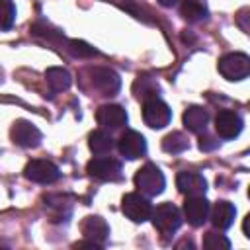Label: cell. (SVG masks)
Here are the masks:
<instances>
[{"label": "cell", "instance_id": "obj_12", "mask_svg": "<svg viewBox=\"0 0 250 250\" xmlns=\"http://www.w3.org/2000/svg\"><path fill=\"white\" fill-rule=\"evenodd\" d=\"M209 201L203 195H188L184 201V215L191 227H201L209 219Z\"/></svg>", "mask_w": 250, "mask_h": 250}, {"label": "cell", "instance_id": "obj_11", "mask_svg": "<svg viewBox=\"0 0 250 250\" xmlns=\"http://www.w3.org/2000/svg\"><path fill=\"white\" fill-rule=\"evenodd\" d=\"M117 148H119V152H121L125 158L135 160V158H141V156L146 154V141H145V137H143L139 131L129 129V131H125V133L119 137Z\"/></svg>", "mask_w": 250, "mask_h": 250}, {"label": "cell", "instance_id": "obj_18", "mask_svg": "<svg viewBox=\"0 0 250 250\" xmlns=\"http://www.w3.org/2000/svg\"><path fill=\"white\" fill-rule=\"evenodd\" d=\"M45 78H47V84L53 92H64L70 88L72 84V76L66 68L62 66H51L45 70Z\"/></svg>", "mask_w": 250, "mask_h": 250}, {"label": "cell", "instance_id": "obj_4", "mask_svg": "<svg viewBox=\"0 0 250 250\" xmlns=\"http://www.w3.org/2000/svg\"><path fill=\"white\" fill-rule=\"evenodd\" d=\"M143 119L148 127L152 129H162L170 123L172 119V109L168 107L166 102H162L160 98L152 96V98H146L145 104H143Z\"/></svg>", "mask_w": 250, "mask_h": 250}, {"label": "cell", "instance_id": "obj_7", "mask_svg": "<svg viewBox=\"0 0 250 250\" xmlns=\"http://www.w3.org/2000/svg\"><path fill=\"white\" fill-rule=\"evenodd\" d=\"M90 76H92L94 88L102 92V96H115L121 88V78L111 68H105V66L90 68Z\"/></svg>", "mask_w": 250, "mask_h": 250}, {"label": "cell", "instance_id": "obj_1", "mask_svg": "<svg viewBox=\"0 0 250 250\" xmlns=\"http://www.w3.org/2000/svg\"><path fill=\"white\" fill-rule=\"evenodd\" d=\"M135 186L137 189L146 195V197H154V195H160L166 188V178L164 174L160 172V168L156 164H145L143 168L137 170L135 174Z\"/></svg>", "mask_w": 250, "mask_h": 250}, {"label": "cell", "instance_id": "obj_8", "mask_svg": "<svg viewBox=\"0 0 250 250\" xmlns=\"http://www.w3.org/2000/svg\"><path fill=\"white\" fill-rule=\"evenodd\" d=\"M10 137L18 146H23V148H35L41 145V131L25 119H18L12 125Z\"/></svg>", "mask_w": 250, "mask_h": 250}, {"label": "cell", "instance_id": "obj_6", "mask_svg": "<svg viewBox=\"0 0 250 250\" xmlns=\"http://www.w3.org/2000/svg\"><path fill=\"white\" fill-rule=\"evenodd\" d=\"M23 176L35 184H53L61 178V170L57 164H53L51 160H43V158H35L31 162L25 164Z\"/></svg>", "mask_w": 250, "mask_h": 250}, {"label": "cell", "instance_id": "obj_22", "mask_svg": "<svg viewBox=\"0 0 250 250\" xmlns=\"http://www.w3.org/2000/svg\"><path fill=\"white\" fill-rule=\"evenodd\" d=\"M203 248L205 250H229L230 248V240L221 232L209 230L203 236Z\"/></svg>", "mask_w": 250, "mask_h": 250}, {"label": "cell", "instance_id": "obj_15", "mask_svg": "<svg viewBox=\"0 0 250 250\" xmlns=\"http://www.w3.org/2000/svg\"><path fill=\"white\" fill-rule=\"evenodd\" d=\"M176 186L184 195H203L207 189V182L199 172L184 170L176 176Z\"/></svg>", "mask_w": 250, "mask_h": 250}, {"label": "cell", "instance_id": "obj_17", "mask_svg": "<svg viewBox=\"0 0 250 250\" xmlns=\"http://www.w3.org/2000/svg\"><path fill=\"white\" fill-rule=\"evenodd\" d=\"M207 123H209V113H207V109H203V107H199V105H189V107L184 111V125H186L188 131H191V133H201V131H205Z\"/></svg>", "mask_w": 250, "mask_h": 250}, {"label": "cell", "instance_id": "obj_3", "mask_svg": "<svg viewBox=\"0 0 250 250\" xmlns=\"http://www.w3.org/2000/svg\"><path fill=\"white\" fill-rule=\"evenodd\" d=\"M219 72L234 82V80H244L250 74V59L244 53H227L225 57L219 59Z\"/></svg>", "mask_w": 250, "mask_h": 250}, {"label": "cell", "instance_id": "obj_20", "mask_svg": "<svg viewBox=\"0 0 250 250\" xmlns=\"http://www.w3.org/2000/svg\"><path fill=\"white\" fill-rule=\"evenodd\" d=\"M180 14L188 21H201L207 18V8L199 0H184L180 6Z\"/></svg>", "mask_w": 250, "mask_h": 250}, {"label": "cell", "instance_id": "obj_25", "mask_svg": "<svg viewBox=\"0 0 250 250\" xmlns=\"http://www.w3.org/2000/svg\"><path fill=\"white\" fill-rule=\"evenodd\" d=\"M217 145H219V141H215L213 137H209V135H203L201 139H199V148L201 150H215L217 148Z\"/></svg>", "mask_w": 250, "mask_h": 250}, {"label": "cell", "instance_id": "obj_21", "mask_svg": "<svg viewBox=\"0 0 250 250\" xmlns=\"http://www.w3.org/2000/svg\"><path fill=\"white\" fill-rule=\"evenodd\" d=\"M188 146H189V141H188V137H186L184 133H180V131H172V133H168V135L162 139V148H164L166 152H170V154L184 152Z\"/></svg>", "mask_w": 250, "mask_h": 250}, {"label": "cell", "instance_id": "obj_9", "mask_svg": "<svg viewBox=\"0 0 250 250\" xmlns=\"http://www.w3.org/2000/svg\"><path fill=\"white\" fill-rule=\"evenodd\" d=\"M88 174L98 178V180H104V182H115L121 178V162L115 160V158H109V156H104V158H92L86 166Z\"/></svg>", "mask_w": 250, "mask_h": 250}, {"label": "cell", "instance_id": "obj_19", "mask_svg": "<svg viewBox=\"0 0 250 250\" xmlns=\"http://www.w3.org/2000/svg\"><path fill=\"white\" fill-rule=\"evenodd\" d=\"M88 146L94 154H107L113 148V139L105 129H96L88 137Z\"/></svg>", "mask_w": 250, "mask_h": 250}, {"label": "cell", "instance_id": "obj_24", "mask_svg": "<svg viewBox=\"0 0 250 250\" xmlns=\"http://www.w3.org/2000/svg\"><path fill=\"white\" fill-rule=\"evenodd\" d=\"M68 51L78 59H88V57L98 55V51L92 45H88L86 41H78V39H70L68 41Z\"/></svg>", "mask_w": 250, "mask_h": 250}, {"label": "cell", "instance_id": "obj_16", "mask_svg": "<svg viewBox=\"0 0 250 250\" xmlns=\"http://www.w3.org/2000/svg\"><path fill=\"white\" fill-rule=\"evenodd\" d=\"M234 215H236V209L229 201H217L213 205V209H209V219H211L213 227L219 230H227L232 225Z\"/></svg>", "mask_w": 250, "mask_h": 250}, {"label": "cell", "instance_id": "obj_10", "mask_svg": "<svg viewBox=\"0 0 250 250\" xmlns=\"http://www.w3.org/2000/svg\"><path fill=\"white\" fill-rule=\"evenodd\" d=\"M242 127H244L242 117H240L236 111H232V109H223V111H219L217 117H215V131H217V135H219L221 139H225V141L238 137L240 131H242Z\"/></svg>", "mask_w": 250, "mask_h": 250}, {"label": "cell", "instance_id": "obj_13", "mask_svg": "<svg viewBox=\"0 0 250 250\" xmlns=\"http://www.w3.org/2000/svg\"><path fill=\"white\" fill-rule=\"evenodd\" d=\"M80 230H82L86 240H92V242L100 244L102 248L105 246V242L109 238V227L100 215H88L80 223Z\"/></svg>", "mask_w": 250, "mask_h": 250}, {"label": "cell", "instance_id": "obj_26", "mask_svg": "<svg viewBox=\"0 0 250 250\" xmlns=\"http://www.w3.org/2000/svg\"><path fill=\"white\" fill-rule=\"evenodd\" d=\"M158 4H160V6H164V8H170V6H174V4H176V0H158Z\"/></svg>", "mask_w": 250, "mask_h": 250}, {"label": "cell", "instance_id": "obj_2", "mask_svg": "<svg viewBox=\"0 0 250 250\" xmlns=\"http://www.w3.org/2000/svg\"><path fill=\"white\" fill-rule=\"evenodd\" d=\"M150 219L154 229L164 236L174 234L182 227V213L174 203H160L156 209H152Z\"/></svg>", "mask_w": 250, "mask_h": 250}, {"label": "cell", "instance_id": "obj_5", "mask_svg": "<svg viewBox=\"0 0 250 250\" xmlns=\"http://www.w3.org/2000/svg\"><path fill=\"white\" fill-rule=\"evenodd\" d=\"M121 211L133 223H145L150 219L152 205H150L148 197L143 193H125L121 199Z\"/></svg>", "mask_w": 250, "mask_h": 250}, {"label": "cell", "instance_id": "obj_23", "mask_svg": "<svg viewBox=\"0 0 250 250\" xmlns=\"http://www.w3.org/2000/svg\"><path fill=\"white\" fill-rule=\"evenodd\" d=\"M16 20V6L12 0H0V31H8Z\"/></svg>", "mask_w": 250, "mask_h": 250}, {"label": "cell", "instance_id": "obj_14", "mask_svg": "<svg viewBox=\"0 0 250 250\" xmlns=\"http://www.w3.org/2000/svg\"><path fill=\"white\" fill-rule=\"evenodd\" d=\"M96 119L105 129H121L123 125H127V111L117 104H105L98 107Z\"/></svg>", "mask_w": 250, "mask_h": 250}]
</instances>
